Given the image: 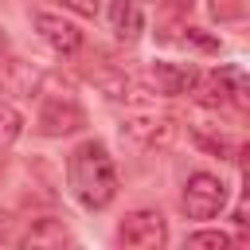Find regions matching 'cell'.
Wrapping results in <instances>:
<instances>
[{"instance_id":"6da1fadb","label":"cell","mask_w":250,"mask_h":250,"mask_svg":"<svg viewBox=\"0 0 250 250\" xmlns=\"http://www.w3.org/2000/svg\"><path fill=\"white\" fill-rule=\"evenodd\" d=\"M66 180L86 211H102L117 199V168L102 141H82L66 160Z\"/></svg>"},{"instance_id":"7a4b0ae2","label":"cell","mask_w":250,"mask_h":250,"mask_svg":"<svg viewBox=\"0 0 250 250\" xmlns=\"http://www.w3.org/2000/svg\"><path fill=\"white\" fill-rule=\"evenodd\" d=\"M180 207L188 219H215L223 207H227V184L211 172H191L188 184H184V195H180Z\"/></svg>"},{"instance_id":"3957f363","label":"cell","mask_w":250,"mask_h":250,"mask_svg":"<svg viewBox=\"0 0 250 250\" xmlns=\"http://www.w3.org/2000/svg\"><path fill=\"white\" fill-rule=\"evenodd\" d=\"M117 242L129 246V250H160L168 242V223L160 211L152 207H141V211H129L121 223H117Z\"/></svg>"},{"instance_id":"277c9868","label":"cell","mask_w":250,"mask_h":250,"mask_svg":"<svg viewBox=\"0 0 250 250\" xmlns=\"http://www.w3.org/2000/svg\"><path fill=\"white\" fill-rule=\"evenodd\" d=\"M121 137L145 152L152 148H168L172 137H176V121L172 117H156V113H129L121 121Z\"/></svg>"},{"instance_id":"5b68a950","label":"cell","mask_w":250,"mask_h":250,"mask_svg":"<svg viewBox=\"0 0 250 250\" xmlns=\"http://www.w3.org/2000/svg\"><path fill=\"white\" fill-rule=\"evenodd\" d=\"M195 86L211 105H246V74L238 66H219L211 74H199Z\"/></svg>"},{"instance_id":"8992f818","label":"cell","mask_w":250,"mask_h":250,"mask_svg":"<svg viewBox=\"0 0 250 250\" xmlns=\"http://www.w3.org/2000/svg\"><path fill=\"white\" fill-rule=\"evenodd\" d=\"M86 125V109L78 105V102H70V98H51V102H43V109H39V117H35V129L43 133V137H66V133H78Z\"/></svg>"},{"instance_id":"52a82bcc","label":"cell","mask_w":250,"mask_h":250,"mask_svg":"<svg viewBox=\"0 0 250 250\" xmlns=\"http://www.w3.org/2000/svg\"><path fill=\"white\" fill-rule=\"evenodd\" d=\"M31 23H35V31L43 35V43L51 51H59V55H78L82 51V31L70 20L55 16V12H31Z\"/></svg>"},{"instance_id":"ba28073f","label":"cell","mask_w":250,"mask_h":250,"mask_svg":"<svg viewBox=\"0 0 250 250\" xmlns=\"http://www.w3.org/2000/svg\"><path fill=\"white\" fill-rule=\"evenodd\" d=\"M199 70L195 66H180V62H152L148 66V86L164 98H180L188 90H195Z\"/></svg>"},{"instance_id":"9c48e42d","label":"cell","mask_w":250,"mask_h":250,"mask_svg":"<svg viewBox=\"0 0 250 250\" xmlns=\"http://www.w3.org/2000/svg\"><path fill=\"white\" fill-rule=\"evenodd\" d=\"M105 16H109V27H113L117 39H125V43L141 39V31H145V12H141L137 0H109Z\"/></svg>"},{"instance_id":"30bf717a","label":"cell","mask_w":250,"mask_h":250,"mask_svg":"<svg viewBox=\"0 0 250 250\" xmlns=\"http://www.w3.org/2000/svg\"><path fill=\"white\" fill-rule=\"evenodd\" d=\"M0 90L20 94V98H31L39 90V74L27 62H20V59H0Z\"/></svg>"},{"instance_id":"8fae6325","label":"cell","mask_w":250,"mask_h":250,"mask_svg":"<svg viewBox=\"0 0 250 250\" xmlns=\"http://www.w3.org/2000/svg\"><path fill=\"white\" fill-rule=\"evenodd\" d=\"M27 250H43V246H62V242H70V234H66V227L59 223V219H35L31 223V230L20 238Z\"/></svg>"},{"instance_id":"7c38bea8","label":"cell","mask_w":250,"mask_h":250,"mask_svg":"<svg viewBox=\"0 0 250 250\" xmlns=\"http://www.w3.org/2000/svg\"><path fill=\"white\" fill-rule=\"evenodd\" d=\"M207 12L215 23H234V20H246L250 0H207Z\"/></svg>"},{"instance_id":"4fadbf2b","label":"cell","mask_w":250,"mask_h":250,"mask_svg":"<svg viewBox=\"0 0 250 250\" xmlns=\"http://www.w3.org/2000/svg\"><path fill=\"white\" fill-rule=\"evenodd\" d=\"M234 238L227 234V230H195V234H188L184 238V246H191V250H227Z\"/></svg>"},{"instance_id":"5bb4252c","label":"cell","mask_w":250,"mask_h":250,"mask_svg":"<svg viewBox=\"0 0 250 250\" xmlns=\"http://www.w3.org/2000/svg\"><path fill=\"white\" fill-rule=\"evenodd\" d=\"M98 86L109 94V98H137V82L133 78H125V74H98Z\"/></svg>"},{"instance_id":"9a60e30c","label":"cell","mask_w":250,"mask_h":250,"mask_svg":"<svg viewBox=\"0 0 250 250\" xmlns=\"http://www.w3.org/2000/svg\"><path fill=\"white\" fill-rule=\"evenodd\" d=\"M20 133H23V117H20V109L8 105V102H0V145L16 141Z\"/></svg>"},{"instance_id":"2e32d148","label":"cell","mask_w":250,"mask_h":250,"mask_svg":"<svg viewBox=\"0 0 250 250\" xmlns=\"http://www.w3.org/2000/svg\"><path fill=\"white\" fill-rule=\"evenodd\" d=\"M180 43H191V47H199V51H219V43H215L211 35H203L199 27H188V31L180 35Z\"/></svg>"},{"instance_id":"e0dca14e","label":"cell","mask_w":250,"mask_h":250,"mask_svg":"<svg viewBox=\"0 0 250 250\" xmlns=\"http://www.w3.org/2000/svg\"><path fill=\"white\" fill-rule=\"evenodd\" d=\"M59 4H62L66 12H74V16H86V20L98 16V0H59Z\"/></svg>"},{"instance_id":"ac0fdd59","label":"cell","mask_w":250,"mask_h":250,"mask_svg":"<svg viewBox=\"0 0 250 250\" xmlns=\"http://www.w3.org/2000/svg\"><path fill=\"white\" fill-rule=\"evenodd\" d=\"M16 238V219L8 211H0V242H12Z\"/></svg>"},{"instance_id":"d6986e66","label":"cell","mask_w":250,"mask_h":250,"mask_svg":"<svg viewBox=\"0 0 250 250\" xmlns=\"http://www.w3.org/2000/svg\"><path fill=\"white\" fill-rule=\"evenodd\" d=\"M164 8H172V12H191L195 8V0H160Z\"/></svg>"}]
</instances>
